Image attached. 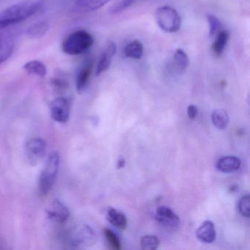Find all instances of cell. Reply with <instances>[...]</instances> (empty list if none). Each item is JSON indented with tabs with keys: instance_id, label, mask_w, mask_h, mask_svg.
<instances>
[{
	"instance_id": "cell-5",
	"label": "cell",
	"mask_w": 250,
	"mask_h": 250,
	"mask_svg": "<svg viewBox=\"0 0 250 250\" xmlns=\"http://www.w3.org/2000/svg\"><path fill=\"white\" fill-rule=\"evenodd\" d=\"M71 240L72 244L77 247H88L96 242L97 235L91 227L82 225L73 230Z\"/></svg>"
},
{
	"instance_id": "cell-13",
	"label": "cell",
	"mask_w": 250,
	"mask_h": 250,
	"mask_svg": "<svg viewBox=\"0 0 250 250\" xmlns=\"http://www.w3.org/2000/svg\"><path fill=\"white\" fill-rule=\"evenodd\" d=\"M116 44L114 42H109L106 49L101 55L100 59L98 62L96 71V76H100L101 74L107 71L108 68L110 66L113 57L116 53Z\"/></svg>"
},
{
	"instance_id": "cell-21",
	"label": "cell",
	"mask_w": 250,
	"mask_h": 250,
	"mask_svg": "<svg viewBox=\"0 0 250 250\" xmlns=\"http://www.w3.org/2000/svg\"><path fill=\"white\" fill-rule=\"evenodd\" d=\"M228 33L226 31H222L218 34L216 40L212 45V50L215 55L220 56L226 47L228 42Z\"/></svg>"
},
{
	"instance_id": "cell-28",
	"label": "cell",
	"mask_w": 250,
	"mask_h": 250,
	"mask_svg": "<svg viewBox=\"0 0 250 250\" xmlns=\"http://www.w3.org/2000/svg\"><path fill=\"white\" fill-rule=\"evenodd\" d=\"M52 84L58 90H62V89L66 88L68 82H67L66 79L62 78V77L60 76V77L52 79Z\"/></svg>"
},
{
	"instance_id": "cell-9",
	"label": "cell",
	"mask_w": 250,
	"mask_h": 250,
	"mask_svg": "<svg viewBox=\"0 0 250 250\" xmlns=\"http://www.w3.org/2000/svg\"><path fill=\"white\" fill-rule=\"evenodd\" d=\"M46 212L49 219L59 223L66 222L70 216L68 208L58 200H52L46 209Z\"/></svg>"
},
{
	"instance_id": "cell-22",
	"label": "cell",
	"mask_w": 250,
	"mask_h": 250,
	"mask_svg": "<svg viewBox=\"0 0 250 250\" xmlns=\"http://www.w3.org/2000/svg\"><path fill=\"white\" fill-rule=\"evenodd\" d=\"M49 30V24L46 21H40L30 27L27 30V34L31 38H41L46 34Z\"/></svg>"
},
{
	"instance_id": "cell-23",
	"label": "cell",
	"mask_w": 250,
	"mask_h": 250,
	"mask_svg": "<svg viewBox=\"0 0 250 250\" xmlns=\"http://www.w3.org/2000/svg\"><path fill=\"white\" fill-rule=\"evenodd\" d=\"M159 240L155 235H146L141 239V246L143 250H154L159 246Z\"/></svg>"
},
{
	"instance_id": "cell-27",
	"label": "cell",
	"mask_w": 250,
	"mask_h": 250,
	"mask_svg": "<svg viewBox=\"0 0 250 250\" xmlns=\"http://www.w3.org/2000/svg\"><path fill=\"white\" fill-rule=\"evenodd\" d=\"M207 20L209 25V36L213 37L219 30L220 22L219 20L213 15H208Z\"/></svg>"
},
{
	"instance_id": "cell-12",
	"label": "cell",
	"mask_w": 250,
	"mask_h": 250,
	"mask_svg": "<svg viewBox=\"0 0 250 250\" xmlns=\"http://www.w3.org/2000/svg\"><path fill=\"white\" fill-rule=\"evenodd\" d=\"M15 48V39L8 33H0V65L8 61Z\"/></svg>"
},
{
	"instance_id": "cell-26",
	"label": "cell",
	"mask_w": 250,
	"mask_h": 250,
	"mask_svg": "<svg viewBox=\"0 0 250 250\" xmlns=\"http://www.w3.org/2000/svg\"><path fill=\"white\" fill-rule=\"evenodd\" d=\"M136 0H121L118 3L115 4L112 8L110 12L112 14H118L122 13L127 8H129L132 4L135 2Z\"/></svg>"
},
{
	"instance_id": "cell-1",
	"label": "cell",
	"mask_w": 250,
	"mask_h": 250,
	"mask_svg": "<svg viewBox=\"0 0 250 250\" xmlns=\"http://www.w3.org/2000/svg\"><path fill=\"white\" fill-rule=\"evenodd\" d=\"M43 0H31L15 4L0 12V30L20 24L36 15L43 7Z\"/></svg>"
},
{
	"instance_id": "cell-15",
	"label": "cell",
	"mask_w": 250,
	"mask_h": 250,
	"mask_svg": "<svg viewBox=\"0 0 250 250\" xmlns=\"http://www.w3.org/2000/svg\"><path fill=\"white\" fill-rule=\"evenodd\" d=\"M241 165V160L238 158L232 156H225L218 161L216 168L224 173H232L238 170Z\"/></svg>"
},
{
	"instance_id": "cell-29",
	"label": "cell",
	"mask_w": 250,
	"mask_h": 250,
	"mask_svg": "<svg viewBox=\"0 0 250 250\" xmlns=\"http://www.w3.org/2000/svg\"><path fill=\"white\" fill-rule=\"evenodd\" d=\"M187 113H188V118L191 120H194L197 116V109L194 105H189L187 109Z\"/></svg>"
},
{
	"instance_id": "cell-10",
	"label": "cell",
	"mask_w": 250,
	"mask_h": 250,
	"mask_svg": "<svg viewBox=\"0 0 250 250\" xmlns=\"http://www.w3.org/2000/svg\"><path fill=\"white\" fill-rule=\"evenodd\" d=\"M156 219L161 225L170 229H175L180 225L179 217L166 206H160L156 209Z\"/></svg>"
},
{
	"instance_id": "cell-19",
	"label": "cell",
	"mask_w": 250,
	"mask_h": 250,
	"mask_svg": "<svg viewBox=\"0 0 250 250\" xmlns=\"http://www.w3.org/2000/svg\"><path fill=\"white\" fill-rule=\"evenodd\" d=\"M24 69L29 74L44 77L46 74V67L43 62L39 61H31L24 64Z\"/></svg>"
},
{
	"instance_id": "cell-17",
	"label": "cell",
	"mask_w": 250,
	"mask_h": 250,
	"mask_svg": "<svg viewBox=\"0 0 250 250\" xmlns=\"http://www.w3.org/2000/svg\"><path fill=\"white\" fill-rule=\"evenodd\" d=\"M174 65L178 74L185 72L189 65V58L182 49H178L174 55Z\"/></svg>"
},
{
	"instance_id": "cell-4",
	"label": "cell",
	"mask_w": 250,
	"mask_h": 250,
	"mask_svg": "<svg viewBox=\"0 0 250 250\" xmlns=\"http://www.w3.org/2000/svg\"><path fill=\"white\" fill-rule=\"evenodd\" d=\"M155 18L159 27L166 33H176L181 29V17L171 7L163 6L158 8L155 14Z\"/></svg>"
},
{
	"instance_id": "cell-2",
	"label": "cell",
	"mask_w": 250,
	"mask_h": 250,
	"mask_svg": "<svg viewBox=\"0 0 250 250\" xmlns=\"http://www.w3.org/2000/svg\"><path fill=\"white\" fill-rule=\"evenodd\" d=\"M94 43L93 36L84 30H77L68 35L62 43V50L68 55H80L91 48Z\"/></svg>"
},
{
	"instance_id": "cell-30",
	"label": "cell",
	"mask_w": 250,
	"mask_h": 250,
	"mask_svg": "<svg viewBox=\"0 0 250 250\" xmlns=\"http://www.w3.org/2000/svg\"><path fill=\"white\" fill-rule=\"evenodd\" d=\"M125 160H124L123 158H121V159L118 160V165H117V167H118V169H121V168H124V166H125Z\"/></svg>"
},
{
	"instance_id": "cell-7",
	"label": "cell",
	"mask_w": 250,
	"mask_h": 250,
	"mask_svg": "<svg viewBox=\"0 0 250 250\" xmlns=\"http://www.w3.org/2000/svg\"><path fill=\"white\" fill-rule=\"evenodd\" d=\"M71 104L65 97L57 98L51 103V117L54 121L61 124L66 123L69 119Z\"/></svg>"
},
{
	"instance_id": "cell-25",
	"label": "cell",
	"mask_w": 250,
	"mask_h": 250,
	"mask_svg": "<svg viewBox=\"0 0 250 250\" xmlns=\"http://www.w3.org/2000/svg\"><path fill=\"white\" fill-rule=\"evenodd\" d=\"M105 236L107 240L108 244L110 246L111 248L115 250H120L121 249V243L119 238L117 236L116 234L114 233L111 229H104Z\"/></svg>"
},
{
	"instance_id": "cell-3",
	"label": "cell",
	"mask_w": 250,
	"mask_h": 250,
	"mask_svg": "<svg viewBox=\"0 0 250 250\" xmlns=\"http://www.w3.org/2000/svg\"><path fill=\"white\" fill-rule=\"evenodd\" d=\"M61 156L58 152L48 156L39 181V191L42 195H46L55 184L59 172Z\"/></svg>"
},
{
	"instance_id": "cell-18",
	"label": "cell",
	"mask_w": 250,
	"mask_h": 250,
	"mask_svg": "<svg viewBox=\"0 0 250 250\" xmlns=\"http://www.w3.org/2000/svg\"><path fill=\"white\" fill-rule=\"evenodd\" d=\"M124 54L125 57L131 59L140 60L143 55V44L139 41H134L125 46Z\"/></svg>"
},
{
	"instance_id": "cell-11",
	"label": "cell",
	"mask_w": 250,
	"mask_h": 250,
	"mask_svg": "<svg viewBox=\"0 0 250 250\" xmlns=\"http://www.w3.org/2000/svg\"><path fill=\"white\" fill-rule=\"evenodd\" d=\"M93 68V61L91 58L86 60L79 69L76 79V86L79 93H83L85 90Z\"/></svg>"
},
{
	"instance_id": "cell-24",
	"label": "cell",
	"mask_w": 250,
	"mask_h": 250,
	"mask_svg": "<svg viewBox=\"0 0 250 250\" xmlns=\"http://www.w3.org/2000/svg\"><path fill=\"white\" fill-rule=\"evenodd\" d=\"M240 213L244 217L250 218V196L249 194L243 196L240 199L238 205Z\"/></svg>"
},
{
	"instance_id": "cell-14",
	"label": "cell",
	"mask_w": 250,
	"mask_h": 250,
	"mask_svg": "<svg viewBox=\"0 0 250 250\" xmlns=\"http://www.w3.org/2000/svg\"><path fill=\"white\" fill-rule=\"evenodd\" d=\"M196 236L201 242H213L216 239V229L214 225L210 221L205 222L196 231Z\"/></svg>"
},
{
	"instance_id": "cell-8",
	"label": "cell",
	"mask_w": 250,
	"mask_h": 250,
	"mask_svg": "<svg viewBox=\"0 0 250 250\" xmlns=\"http://www.w3.org/2000/svg\"><path fill=\"white\" fill-rule=\"evenodd\" d=\"M112 0H68L69 8L74 12L88 13L102 8Z\"/></svg>"
},
{
	"instance_id": "cell-16",
	"label": "cell",
	"mask_w": 250,
	"mask_h": 250,
	"mask_svg": "<svg viewBox=\"0 0 250 250\" xmlns=\"http://www.w3.org/2000/svg\"><path fill=\"white\" fill-rule=\"evenodd\" d=\"M106 219L114 226L119 229H124L127 227V219L125 215L116 209L109 208L106 213Z\"/></svg>"
},
{
	"instance_id": "cell-20",
	"label": "cell",
	"mask_w": 250,
	"mask_h": 250,
	"mask_svg": "<svg viewBox=\"0 0 250 250\" xmlns=\"http://www.w3.org/2000/svg\"><path fill=\"white\" fill-rule=\"evenodd\" d=\"M211 119L215 127L220 130L226 128L229 121L228 113L223 109H216L213 111Z\"/></svg>"
},
{
	"instance_id": "cell-6",
	"label": "cell",
	"mask_w": 250,
	"mask_h": 250,
	"mask_svg": "<svg viewBox=\"0 0 250 250\" xmlns=\"http://www.w3.org/2000/svg\"><path fill=\"white\" fill-rule=\"evenodd\" d=\"M46 143L44 140L35 137L26 144L25 152L30 165H37L42 162L46 153Z\"/></svg>"
}]
</instances>
